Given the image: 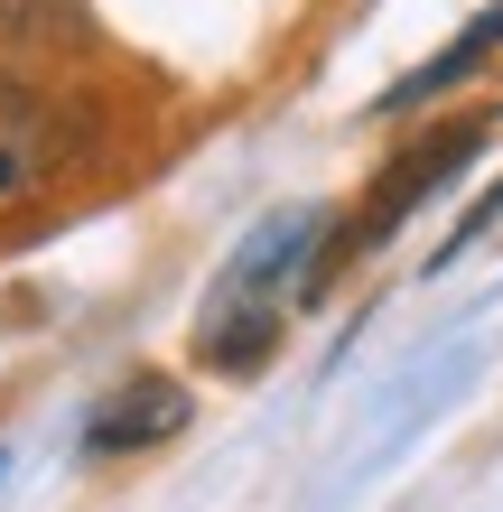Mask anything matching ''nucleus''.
I'll return each mask as SVG.
<instances>
[{
  "label": "nucleus",
  "instance_id": "nucleus-1",
  "mask_svg": "<svg viewBox=\"0 0 503 512\" xmlns=\"http://www.w3.org/2000/svg\"><path fill=\"white\" fill-rule=\"evenodd\" d=\"M336 261L345 252H336L327 205H280V215L252 224V243L224 261V280H215V298H205V317H196V354L215 373H261L280 354V317L327 289Z\"/></svg>",
  "mask_w": 503,
  "mask_h": 512
},
{
  "label": "nucleus",
  "instance_id": "nucleus-2",
  "mask_svg": "<svg viewBox=\"0 0 503 512\" xmlns=\"http://www.w3.org/2000/svg\"><path fill=\"white\" fill-rule=\"evenodd\" d=\"M485 140H494V112H466V122H438V131H420V140H410L392 168H382V187L364 196V224H354V233H364V243H382V233H392V224L410 215V205H429V196L448 187V177H457L466 159H476Z\"/></svg>",
  "mask_w": 503,
  "mask_h": 512
},
{
  "label": "nucleus",
  "instance_id": "nucleus-3",
  "mask_svg": "<svg viewBox=\"0 0 503 512\" xmlns=\"http://www.w3.org/2000/svg\"><path fill=\"white\" fill-rule=\"evenodd\" d=\"M177 429H187V391H177L168 373H131L94 419H84V457H140V447H159Z\"/></svg>",
  "mask_w": 503,
  "mask_h": 512
},
{
  "label": "nucleus",
  "instance_id": "nucleus-4",
  "mask_svg": "<svg viewBox=\"0 0 503 512\" xmlns=\"http://www.w3.org/2000/svg\"><path fill=\"white\" fill-rule=\"evenodd\" d=\"M56 159H66V122H56V103L28 94V84H0V205L38 196Z\"/></svg>",
  "mask_w": 503,
  "mask_h": 512
},
{
  "label": "nucleus",
  "instance_id": "nucleus-5",
  "mask_svg": "<svg viewBox=\"0 0 503 512\" xmlns=\"http://www.w3.org/2000/svg\"><path fill=\"white\" fill-rule=\"evenodd\" d=\"M494 47H503V0H494V10H485L476 28H466L457 47H438V56H429V66L410 75V84H392V103H429V94H448V84H466V75H476Z\"/></svg>",
  "mask_w": 503,
  "mask_h": 512
},
{
  "label": "nucleus",
  "instance_id": "nucleus-6",
  "mask_svg": "<svg viewBox=\"0 0 503 512\" xmlns=\"http://www.w3.org/2000/svg\"><path fill=\"white\" fill-rule=\"evenodd\" d=\"M10 38H66V0H0Z\"/></svg>",
  "mask_w": 503,
  "mask_h": 512
},
{
  "label": "nucleus",
  "instance_id": "nucleus-7",
  "mask_svg": "<svg viewBox=\"0 0 503 512\" xmlns=\"http://www.w3.org/2000/svg\"><path fill=\"white\" fill-rule=\"evenodd\" d=\"M503 215V177H494V187L476 196V205H466V215H457V233H448V252H438V261H457V252H476V233Z\"/></svg>",
  "mask_w": 503,
  "mask_h": 512
}]
</instances>
